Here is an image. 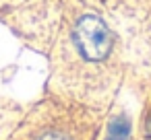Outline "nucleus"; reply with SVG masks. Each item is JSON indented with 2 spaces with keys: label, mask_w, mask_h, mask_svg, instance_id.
<instances>
[{
  "label": "nucleus",
  "mask_w": 151,
  "mask_h": 140,
  "mask_svg": "<svg viewBox=\"0 0 151 140\" xmlns=\"http://www.w3.org/2000/svg\"><path fill=\"white\" fill-rule=\"evenodd\" d=\"M40 140H68L64 134H60V132H48V134H44Z\"/></svg>",
  "instance_id": "obj_3"
},
{
  "label": "nucleus",
  "mask_w": 151,
  "mask_h": 140,
  "mask_svg": "<svg viewBox=\"0 0 151 140\" xmlns=\"http://www.w3.org/2000/svg\"><path fill=\"white\" fill-rule=\"evenodd\" d=\"M75 41L79 52L93 62L104 60L110 50H112V35L110 29L106 27V23L93 15H87L83 19H79L77 27H75Z\"/></svg>",
  "instance_id": "obj_1"
},
{
  "label": "nucleus",
  "mask_w": 151,
  "mask_h": 140,
  "mask_svg": "<svg viewBox=\"0 0 151 140\" xmlns=\"http://www.w3.org/2000/svg\"><path fill=\"white\" fill-rule=\"evenodd\" d=\"M130 134V122L126 115H118L112 119L110 130H108V140H126Z\"/></svg>",
  "instance_id": "obj_2"
}]
</instances>
